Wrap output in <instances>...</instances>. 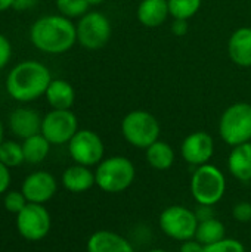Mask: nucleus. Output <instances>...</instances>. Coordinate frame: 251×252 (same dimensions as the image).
<instances>
[{"instance_id":"f257e3e1","label":"nucleus","mask_w":251,"mask_h":252,"mask_svg":"<svg viewBox=\"0 0 251 252\" xmlns=\"http://www.w3.org/2000/svg\"><path fill=\"white\" fill-rule=\"evenodd\" d=\"M33 46L47 55H62L77 43V28L64 15H44L34 21L30 28Z\"/></svg>"},{"instance_id":"bb28decb","label":"nucleus","mask_w":251,"mask_h":252,"mask_svg":"<svg viewBox=\"0 0 251 252\" xmlns=\"http://www.w3.org/2000/svg\"><path fill=\"white\" fill-rule=\"evenodd\" d=\"M27 204H28L27 198L24 196L22 192H18V190H9L3 196V205H4L6 211L12 213L15 216L19 211H22Z\"/></svg>"},{"instance_id":"423d86ee","label":"nucleus","mask_w":251,"mask_h":252,"mask_svg":"<svg viewBox=\"0 0 251 252\" xmlns=\"http://www.w3.org/2000/svg\"><path fill=\"white\" fill-rule=\"evenodd\" d=\"M219 136L232 148L251 142V103L237 102L223 111L219 120Z\"/></svg>"},{"instance_id":"0eeeda50","label":"nucleus","mask_w":251,"mask_h":252,"mask_svg":"<svg viewBox=\"0 0 251 252\" xmlns=\"http://www.w3.org/2000/svg\"><path fill=\"white\" fill-rule=\"evenodd\" d=\"M198 219L195 211L183 205H170L164 208L158 217V226L161 232L178 242H185L195 238Z\"/></svg>"},{"instance_id":"ddd939ff","label":"nucleus","mask_w":251,"mask_h":252,"mask_svg":"<svg viewBox=\"0 0 251 252\" xmlns=\"http://www.w3.org/2000/svg\"><path fill=\"white\" fill-rule=\"evenodd\" d=\"M58 190V182L49 171H34L28 174L24 182L21 192L31 204L44 205L49 202Z\"/></svg>"},{"instance_id":"f3484780","label":"nucleus","mask_w":251,"mask_h":252,"mask_svg":"<svg viewBox=\"0 0 251 252\" xmlns=\"http://www.w3.org/2000/svg\"><path fill=\"white\" fill-rule=\"evenodd\" d=\"M62 186L71 192V193H83L90 190L96 185L95 171L90 170V167L74 164L68 167L61 177Z\"/></svg>"},{"instance_id":"5701e85b","label":"nucleus","mask_w":251,"mask_h":252,"mask_svg":"<svg viewBox=\"0 0 251 252\" xmlns=\"http://www.w3.org/2000/svg\"><path fill=\"white\" fill-rule=\"evenodd\" d=\"M225 238H226V227L219 219L213 217V219H209V220L198 223L195 239L200 244H203L204 247L216 244Z\"/></svg>"},{"instance_id":"72a5a7b5","label":"nucleus","mask_w":251,"mask_h":252,"mask_svg":"<svg viewBox=\"0 0 251 252\" xmlns=\"http://www.w3.org/2000/svg\"><path fill=\"white\" fill-rule=\"evenodd\" d=\"M195 216H197L198 221H204V220H209V219L216 217L215 210L210 205H198V208L195 210Z\"/></svg>"},{"instance_id":"f8f14e48","label":"nucleus","mask_w":251,"mask_h":252,"mask_svg":"<svg viewBox=\"0 0 251 252\" xmlns=\"http://www.w3.org/2000/svg\"><path fill=\"white\" fill-rule=\"evenodd\" d=\"M180 155L185 162L200 167L209 164L215 155V140L207 131H194L188 134L180 145Z\"/></svg>"},{"instance_id":"4c0bfd02","label":"nucleus","mask_w":251,"mask_h":252,"mask_svg":"<svg viewBox=\"0 0 251 252\" xmlns=\"http://www.w3.org/2000/svg\"><path fill=\"white\" fill-rule=\"evenodd\" d=\"M3 140H4V139H3V124H1V121H0V145H1Z\"/></svg>"},{"instance_id":"473e14b6","label":"nucleus","mask_w":251,"mask_h":252,"mask_svg":"<svg viewBox=\"0 0 251 252\" xmlns=\"http://www.w3.org/2000/svg\"><path fill=\"white\" fill-rule=\"evenodd\" d=\"M179 252H204V245L200 244L195 238L194 239H189V241H185L182 242Z\"/></svg>"},{"instance_id":"a878e982","label":"nucleus","mask_w":251,"mask_h":252,"mask_svg":"<svg viewBox=\"0 0 251 252\" xmlns=\"http://www.w3.org/2000/svg\"><path fill=\"white\" fill-rule=\"evenodd\" d=\"M56 9L61 15L72 19V18H81L89 12V1L87 0H55Z\"/></svg>"},{"instance_id":"2f4dec72","label":"nucleus","mask_w":251,"mask_h":252,"mask_svg":"<svg viewBox=\"0 0 251 252\" xmlns=\"http://www.w3.org/2000/svg\"><path fill=\"white\" fill-rule=\"evenodd\" d=\"M189 31V24L188 19H173L172 22V32L178 37L186 35Z\"/></svg>"},{"instance_id":"e433bc0d","label":"nucleus","mask_w":251,"mask_h":252,"mask_svg":"<svg viewBox=\"0 0 251 252\" xmlns=\"http://www.w3.org/2000/svg\"><path fill=\"white\" fill-rule=\"evenodd\" d=\"M87 1H89L90 6H99V4H102L105 0H87Z\"/></svg>"},{"instance_id":"a211bd4d","label":"nucleus","mask_w":251,"mask_h":252,"mask_svg":"<svg viewBox=\"0 0 251 252\" xmlns=\"http://www.w3.org/2000/svg\"><path fill=\"white\" fill-rule=\"evenodd\" d=\"M170 16L167 0H141L136 9L138 21L146 28L161 27Z\"/></svg>"},{"instance_id":"aec40b11","label":"nucleus","mask_w":251,"mask_h":252,"mask_svg":"<svg viewBox=\"0 0 251 252\" xmlns=\"http://www.w3.org/2000/svg\"><path fill=\"white\" fill-rule=\"evenodd\" d=\"M44 97L52 109H71L75 102V90L67 80L55 78L50 81Z\"/></svg>"},{"instance_id":"4468645a","label":"nucleus","mask_w":251,"mask_h":252,"mask_svg":"<svg viewBox=\"0 0 251 252\" xmlns=\"http://www.w3.org/2000/svg\"><path fill=\"white\" fill-rule=\"evenodd\" d=\"M43 118L36 109L31 108H16L9 115V128L19 139H28L34 134L41 133Z\"/></svg>"},{"instance_id":"9b49d317","label":"nucleus","mask_w":251,"mask_h":252,"mask_svg":"<svg viewBox=\"0 0 251 252\" xmlns=\"http://www.w3.org/2000/svg\"><path fill=\"white\" fill-rule=\"evenodd\" d=\"M78 130V120L71 109H52L41 121V134L50 145L68 143Z\"/></svg>"},{"instance_id":"7c9ffc66","label":"nucleus","mask_w":251,"mask_h":252,"mask_svg":"<svg viewBox=\"0 0 251 252\" xmlns=\"http://www.w3.org/2000/svg\"><path fill=\"white\" fill-rule=\"evenodd\" d=\"M10 168L6 167L3 162H0V195H4L10 186Z\"/></svg>"},{"instance_id":"c85d7f7f","label":"nucleus","mask_w":251,"mask_h":252,"mask_svg":"<svg viewBox=\"0 0 251 252\" xmlns=\"http://www.w3.org/2000/svg\"><path fill=\"white\" fill-rule=\"evenodd\" d=\"M232 217L240 223H249L251 221V204L247 201H241L234 205L232 208Z\"/></svg>"},{"instance_id":"c756f323","label":"nucleus","mask_w":251,"mask_h":252,"mask_svg":"<svg viewBox=\"0 0 251 252\" xmlns=\"http://www.w3.org/2000/svg\"><path fill=\"white\" fill-rule=\"evenodd\" d=\"M12 58V44L9 38L0 32V69H3Z\"/></svg>"},{"instance_id":"c9c22d12","label":"nucleus","mask_w":251,"mask_h":252,"mask_svg":"<svg viewBox=\"0 0 251 252\" xmlns=\"http://www.w3.org/2000/svg\"><path fill=\"white\" fill-rule=\"evenodd\" d=\"M15 0H0V12H4L10 7H13Z\"/></svg>"},{"instance_id":"cd10ccee","label":"nucleus","mask_w":251,"mask_h":252,"mask_svg":"<svg viewBox=\"0 0 251 252\" xmlns=\"http://www.w3.org/2000/svg\"><path fill=\"white\" fill-rule=\"evenodd\" d=\"M204 252H246V247L238 239L225 238L216 244L204 247Z\"/></svg>"},{"instance_id":"1a4fd4ad","label":"nucleus","mask_w":251,"mask_h":252,"mask_svg":"<svg viewBox=\"0 0 251 252\" xmlns=\"http://www.w3.org/2000/svg\"><path fill=\"white\" fill-rule=\"evenodd\" d=\"M15 223L18 233L28 242H38L44 239L52 227V219L46 207L31 202L16 214Z\"/></svg>"},{"instance_id":"f704fd0d","label":"nucleus","mask_w":251,"mask_h":252,"mask_svg":"<svg viewBox=\"0 0 251 252\" xmlns=\"http://www.w3.org/2000/svg\"><path fill=\"white\" fill-rule=\"evenodd\" d=\"M37 3H38V0H15L13 1V9L18 10V12H24V10L33 9Z\"/></svg>"},{"instance_id":"58836bf2","label":"nucleus","mask_w":251,"mask_h":252,"mask_svg":"<svg viewBox=\"0 0 251 252\" xmlns=\"http://www.w3.org/2000/svg\"><path fill=\"white\" fill-rule=\"evenodd\" d=\"M146 252H169L166 251V250H163V248H154V250H149V251Z\"/></svg>"},{"instance_id":"b1692460","label":"nucleus","mask_w":251,"mask_h":252,"mask_svg":"<svg viewBox=\"0 0 251 252\" xmlns=\"http://www.w3.org/2000/svg\"><path fill=\"white\" fill-rule=\"evenodd\" d=\"M0 162H3L9 168H15L25 162L22 143L15 140H3L0 145Z\"/></svg>"},{"instance_id":"2eb2a0df","label":"nucleus","mask_w":251,"mask_h":252,"mask_svg":"<svg viewBox=\"0 0 251 252\" xmlns=\"http://www.w3.org/2000/svg\"><path fill=\"white\" fill-rule=\"evenodd\" d=\"M87 252H135L129 239L111 230H96L86 244Z\"/></svg>"},{"instance_id":"39448f33","label":"nucleus","mask_w":251,"mask_h":252,"mask_svg":"<svg viewBox=\"0 0 251 252\" xmlns=\"http://www.w3.org/2000/svg\"><path fill=\"white\" fill-rule=\"evenodd\" d=\"M161 127L155 115L148 111L135 109L121 120V134L124 140L138 149H146L160 139Z\"/></svg>"},{"instance_id":"393cba45","label":"nucleus","mask_w":251,"mask_h":252,"mask_svg":"<svg viewBox=\"0 0 251 252\" xmlns=\"http://www.w3.org/2000/svg\"><path fill=\"white\" fill-rule=\"evenodd\" d=\"M169 12L173 19H191L200 10L203 0H167Z\"/></svg>"},{"instance_id":"9d476101","label":"nucleus","mask_w":251,"mask_h":252,"mask_svg":"<svg viewBox=\"0 0 251 252\" xmlns=\"http://www.w3.org/2000/svg\"><path fill=\"white\" fill-rule=\"evenodd\" d=\"M68 152L75 164L93 167L104 159L105 145L98 133L83 128L78 130L68 142Z\"/></svg>"},{"instance_id":"6e6552de","label":"nucleus","mask_w":251,"mask_h":252,"mask_svg":"<svg viewBox=\"0 0 251 252\" xmlns=\"http://www.w3.org/2000/svg\"><path fill=\"white\" fill-rule=\"evenodd\" d=\"M77 41L87 50H99L107 46L111 38V21L102 12H87L75 24Z\"/></svg>"},{"instance_id":"7ed1b4c3","label":"nucleus","mask_w":251,"mask_h":252,"mask_svg":"<svg viewBox=\"0 0 251 252\" xmlns=\"http://www.w3.org/2000/svg\"><path fill=\"white\" fill-rule=\"evenodd\" d=\"M136 177L135 164L121 155L104 158L95 170L96 186L105 193H121L127 190Z\"/></svg>"},{"instance_id":"dca6fc26","label":"nucleus","mask_w":251,"mask_h":252,"mask_svg":"<svg viewBox=\"0 0 251 252\" xmlns=\"http://www.w3.org/2000/svg\"><path fill=\"white\" fill-rule=\"evenodd\" d=\"M228 55L231 61L241 66H251V27L237 28L228 40Z\"/></svg>"},{"instance_id":"4be33fe9","label":"nucleus","mask_w":251,"mask_h":252,"mask_svg":"<svg viewBox=\"0 0 251 252\" xmlns=\"http://www.w3.org/2000/svg\"><path fill=\"white\" fill-rule=\"evenodd\" d=\"M22 151H24L25 162L40 164L47 158V155L50 152V142L41 133H38V134H34L28 139H24Z\"/></svg>"},{"instance_id":"f03ea898","label":"nucleus","mask_w":251,"mask_h":252,"mask_svg":"<svg viewBox=\"0 0 251 252\" xmlns=\"http://www.w3.org/2000/svg\"><path fill=\"white\" fill-rule=\"evenodd\" d=\"M52 80V74L44 63L38 61H22L9 71L6 92L19 103L34 102L44 96Z\"/></svg>"},{"instance_id":"6ab92c4d","label":"nucleus","mask_w":251,"mask_h":252,"mask_svg":"<svg viewBox=\"0 0 251 252\" xmlns=\"http://www.w3.org/2000/svg\"><path fill=\"white\" fill-rule=\"evenodd\" d=\"M228 171L238 182H251V142L232 148L228 157Z\"/></svg>"},{"instance_id":"20e7f679","label":"nucleus","mask_w":251,"mask_h":252,"mask_svg":"<svg viewBox=\"0 0 251 252\" xmlns=\"http://www.w3.org/2000/svg\"><path fill=\"white\" fill-rule=\"evenodd\" d=\"M191 195L194 201L198 205H217L226 192V177L223 171L213 165V164H204L200 167H195L191 183H189Z\"/></svg>"},{"instance_id":"412c9836","label":"nucleus","mask_w":251,"mask_h":252,"mask_svg":"<svg viewBox=\"0 0 251 252\" xmlns=\"http://www.w3.org/2000/svg\"><path fill=\"white\" fill-rule=\"evenodd\" d=\"M145 157L149 167L157 171H167L169 168H172L176 159L175 149L167 142H163L160 139L145 149Z\"/></svg>"}]
</instances>
